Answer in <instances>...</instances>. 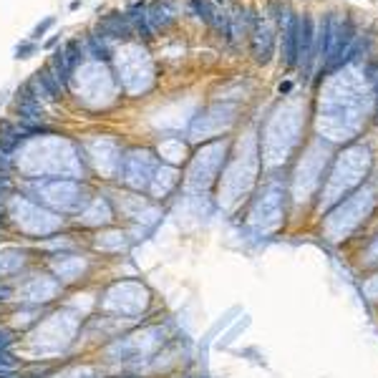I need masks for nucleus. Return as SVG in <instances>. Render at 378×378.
Returning <instances> with one entry per match:
<instances>
[{"instance_id": "f257e3e1", "label": "nucleus", "mask_w": 378, "mask_h": 378, "mask_svg": "<svg viewBox=\"0 0 378 378\" xmlns=\"http://www.w3.org/2000/svg\"><path fill=\"white\" fill-rule=\"evenodd\" d=\"M315 58V31H313V18L303 15L300 18V33H298V61L310 69Z\"/></svg>"}, {"instance_id": "f03ea898", "label": "nucleus", "mask_w": 378, "mask_h": 378, "mask_svg": "<svg viewBox=\"0 0 378 378\" xmlns=\"http://www.w3.org/2000/svg\"><path fill=\"white\" fill-rule=\"evenodd\" d=\"M355 43V28L350 20H345L343 26H338V35H336V46H333L330 56H328V66L330 69H338L345 63V56L350 51V46Z\"/></svg>"}, {"instance_id": "7ed1b4c3", "label": "nucleus", "mask_w": 378, "mask_h": 378, "mask_svg": "<svg viewBox=\"0 0 378 378\" xmlns=\"http://www.w3.org/2000/svg\"><path fill=\"white\" fill-rule=\"evenodd\" d=\"M18 114H20V124H26V126H38L43 121V106L31 94L28 86L18 91Z\"/></svg>"}, {"instance_id": "20e7f679", "label": "nucleus", "mask_w": 378, "mask_h": 378, "mask_svg": "<svg viewBox=\"0 0 378 378\" xmlns=\"http://www.w3.org/2000/svg\"><path fill=\"white\" fill-rule=\"evenodd\" d=\"M273 31L265 20H255V31H252V53L260 63H268L273 56Z\"/></svg>"}, {"instance_id": "39448f33", "label": "nucleus", "mask_w": 378, "mask_h": 378, "mask_svg": "<svg viewBox=\"0 0 378 378\" xmlns=\"http://www.w3.org/2000/svg\"><path fill=\"white\" fill-rule=\"evenodd\" d=\"M298 33H300V18L287 13L282 23V43H285V63L295 66L298 63Z\"/></svg>"}, {"instance_id": "423d86ee", "label": "nucleus", "mask_w": 378, "mask_h": 378, "mask_svg": "<svg viewBox=\"0 0 378 378\" xmlns=\"http://www.w3.org/2000/svg\"><path fill=\"white\" fill-rule=\"evenodd\" d=\"M101 31L108 33V35H114V38H126L131 33V23H129V18L126 15H119V13H111L101 20Z\"/></svg>"}, {"instance_id": "0eeeda50", "label": "nucleus", "mask_w": 378, "mask_h": 378, "mask_svg": "<svg viewBox=\"0 0 378 378\" xmlns=\"http://www.w3.org/2000/svg\"><path fill=\"white\" fill-rule=\"evenodd\" d=\"M146 15H149L151 31H154V28H167L172 20H174V8H172L169 3H154V5L146 10Z\"/></svg>"}, {"instance_id": "6e6552de", "label": "nucleus", "mask_w": 378, "mask_h": 378, "mask_svg": "<svg viewBox=\"0 0 378 378\" xmlns=\"http://www.w3.org/2000/svg\"><path fill=\"white\" fill-rule=\"evenodd\" d=\"M129 23L131 28H137L141 35H151V26H149V15H146V8L144 5H134L129 10Z\"/></svg>"}, {"instance_id": "1a4fd4ad", "label": "nucleus", "mask_w": 378, "mask_h": 378, "mask_svg": "<svg viewBox=\"0 0 378 378\" xmlns=\"http://www.w3.org/2000/svg\"><path fill=\"white\" fill-rule=\"evenodd\" d=\"M38 78H40V83L48 88V94L53 96V99H58V94H61V81L56 78V73L51 71V69H46V71H38Z\"/></svg>"}, {"instance_id": "9d476101", "label": "nucleus", "mask_w": 378, "mask_h": 378, "mask_svg": "<svg viewBox=\"0 0 378 378\" xmlns=\"http://www.w3.org/2000/svg\"><path fill=\"white\" fill-rule=\"evenodd\" d=\"M88 53H91L94 58H108V48H106V43L99 35L88 38Z\"/></svg>"}, {"instance_id": "9b49d317", "label": "nucleus", "mask_w": 378, "mask_h": 378, "mask_svg": "<svg viewBox=\"0 0 378 378\" xmlns=\"http://www.w3.org/2000/svg\"><path fill=\"white\" fill-rule=\"evenodd\" d=\"M189 3H192V8L197 10V15H199V18L207 20V23H212V15H214V10L209 8L207 0H189Z\"/></svg>"}, {"instance_id": "f8f14e48", "label": "nucleus", "mask_w": 378, "mask_h": 378, "mask_svg": "<svg viewBox=\"0 0 378 378\" xmlns=\"http://www.w3.org/2000/svg\"><path fill=\"white\" fill-rule=\"evenodd\" d=\"M53 23H56V18H53V15H48L46 20H43V23H38V26H35V31H33V38H40V35L46 33V31H48Z\"/></svg>"}, {"instance_id": "ddd939ff", "label": "nucleus", "mask_w": 378, "mask_h": 378, "mask_svg": "<svg viewBox=\"0 0 378 378\" xmlns=\"http://www.w3.org/2000/svg\"><path fill=\"white\" fill-rule=\"evenodd\" d=\"M33 51H35V46H33V43H23V46H18V51H15V58H28Z\"/></svg>"}, {"instance_id": "4468645a", "label": "nucleus", "mask_w": 378, "mask_h": 378, "mask_svg": "<svg viewBox=\"0 0 378 378\" xmlns=\"http://www.w3.org/2000/svg\"><path fill=\"white\" fill-rule=\"evenodd\" d=\"M0 366H5V368H13V371H15V358H13L8 350H0Z\"/></svg>"}, {"instance_id": "2eb2a0df", "label": "nucleus", "mask_w": 378, "mask_h": 378, "mask_svg": "<svg viewBox=\"0 0 378 378\" xmlns=\"http://www.w3.org/2000/svg\"><path fill=\"white\" fill-rule=\"evenodd\" d=\"M10 343H13V333L10 330H0V350H8Z\"/></svg>"}, {"instance_id": "dca6fc26", "label": "nucleus", "mask_w": 378, "mask_h": 378, "mask_svg": "<svg viewBox=\"0 0 378 378\" xmlns=\"http://www.w3.org/2000/svg\"><path fill=\"white\" fill-rule=\"evenodd\" d=\"M5 187H8V176L0 174V199H3V194H5Z\"/></svg>"}]
</instances>
